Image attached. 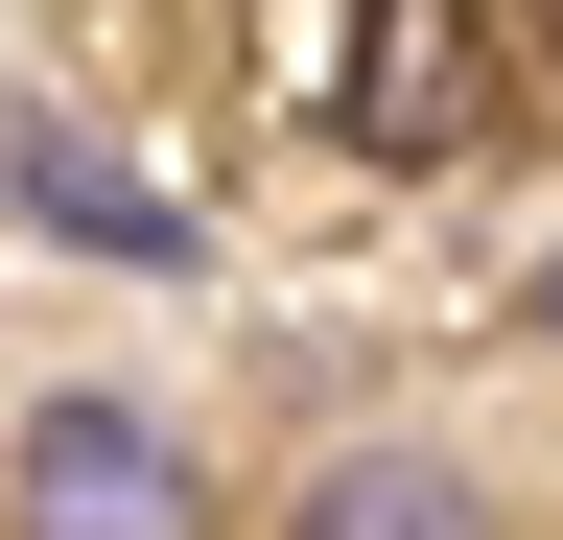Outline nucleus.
Listing matches in <instances>:
<instances>
[{"label":"nucleus","mask_w":563,"mask_h":540,"mask_svg":"<svg viewBox=\"0 0 563 540\" xmlns=\"http://www.w3.org/2000/svg\"><path fill=\"white\" fill-rule=\"evenodd\" d=\"M517 24H540V47H563V0H517Z\"/></svg>","instance_id":"obj_4"},{"label":"nucleus","mask_w":563,"mask_h":540,"mask_svg":"<svg viewBox=\"0 0 563 540\" xmlns=\"http://www.w3.org/2000/svg\"><path fill=\"white\" fill-rule=\"evenodd\" d=\"M24 540H211V494L141 399H47L24 423Z\"/></svg>","instance_id":"obj_1"},{"label":"nucleus","mask_w":563,"mask_h":540,"mask_svg":"<svg viewBox=\"0 0 563 540\" xmlns=\"http://www.w3.org/2000/svg\"><path fill=\"white\" fill-rule=\"evenodd\" d=\"M24 188H47V235H118V258H188V212H165L141 165H95L70 118H24Z\"/></svg>","instance_id":"obj_2"},{"label":"nucleus","mask_w":563,"mask_h":540,"mask_svg":"<svg viewBox=\"0 0 563 540\" xmlns=\"http://www.w3.org/2000/svg\"><path fill=\"white\" fill-rule=\"evenodd\" d=\"M306 540H493V517H470V470H422V447H352L329 494H306Z\"/></svg>","instance_id":"obj_3"},{"label":"nucleus","mask_w":563,"mask_h":540,"mask_svg":"<svg viewBox=\"0 0 563 540\" xmlns=\"http://www.w3.org/2000/svg\"><path fill=\"white\" fill-rule=\"evenodd\" d=\"M540 329H563V283H540Z\"/></svg>","instance_id":"obj_5"}]
</instances>
